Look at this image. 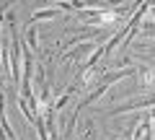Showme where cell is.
<instances>
[{
  "instance_id": "1",
  "label": "cell",
  "mask_w": 155,
  "mask_h": 140,
  "mask_svg": "<svg viewBox=\"0 0 155 140\" xmlns=\"http://www.w3.org/2000/svg\"><path fill=\"white\" fill-rule=\"evenodd\" d=\"M31 47H23V80H21V91H23V96L21 99H31V107L36 104L34 101V96H31Z\"/></svg>"
},
{
  "instance_id": "3",
  "label": "cell",
  "mask_w": 155,
  "mask_h": 140,
  "mask_svg": "<svg viewBox=\"0 0 155 140\" xmlns=\"http://www.w3.org/2000/svg\"><path fill=\"white\" fill-rule=\"evenodd\" d=\"M60 8H49V11H39V13H34L31 16V21L28 23H36V21H44V18H54V16H60Z\"/></svg>"
},
{
  "instance_id": "2",
  "label": "cell",
  "mask_w": 155,
  "mask_h": 140,
  "mask_svg": "<svg viewBox=\"0 0 155 140\" xmlns=\"http://www.w3.org/2000/svg\"><path fill=\"white\" fill-rule=\"evenodd\" d=\"M145 107H155V96H153V99L129 101V104H124V107H116V109H114V114H119V112H129V109H145Z\"/></svg>"
},
{
  "instance_id": "4",
  "label": "cell",
  "mask_w": 155,
  "mask_h": 140,
  "mask_svg": "<svg viewBox=\"0 0 155 140\" xmlns=\"http://www.w3.org/2000/svg\"><path fill=\"white\" fill-rule=\"evenodd\" d=\"M91 47H93V44H91V42H85V44H80V47H75V50H72V52H67V55H65V60H75L78 55H83V52H88Z\"/></svg>"
}]
</instances>
